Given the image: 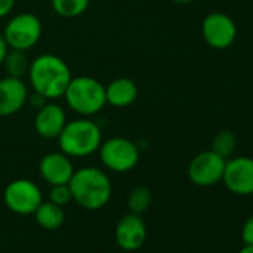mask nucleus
<instances>
[{"label":"nucleus","mask_w":253,"mask_h":253,"mask_svg":"<svg viewBox=\"0 0 253 253\" xmlns=\"http://www.w3.org/2000/svg\"><path fill=\"white\" fill-rule=\"evenodd\" d=\"M27 76L33 91L42 94L46 100L63 97L73 78L67 63L54 54H42L30 61Z\"/></svg>","instance_id":"f257e3e1"},{"label":"nucleus","mask_w":253,"mask_h":253,"mask_svg":"<svg viewBox=\"0 0 253 253\" xmlns=\"http://www.w3.org/2000/svg\"><path fill=\"white\" fill-rule=\"evenodd\" d=\"M69 186L73 201L85 210H100L112 198V182L106 171L97 167L75 170Z\"/></svg>","instance_id":"f03ea898"},{"label":"nucleus","mask_w":253,"mask_h":253,"mask_svg":"<svg viewBox=\"0 0 253 253\" xmlns=\"http://www.w3.org/2000/svg\"><path fill=\"white\" fill-rule=\"evenodd\" d=\"M101 142L103 136L100 125L86 116L67 121L64 130L58 136L60 151L70 158H84L95 154Z\"/></svg>","instance_id":"7ed1b4c3"},{"label":"nucleus","mask_w":253,"mask_h":253,"mask_svg":"<svg viewBox=\"0 0 253 253\" xmlns=\"http://www.w3.org/2000/svg\"><path fill=\"white\" fill-rule=\"evenodd\" d=\"M63 97L67 106L82 116L97 115L107 104L104 85L91 76L72 78Z\"/></svg>","instance_id":"20e7f679"},{"label":"nucleus","mask_w":253,"mask_h":253,"mask_svg":"<svg viewBox=\"0 0 253 253\" xmlns=\"http://www.w3.org/2000/svg\"><path fill=\"white\" fill-rule=\"evenodd\" d=\"M97 152L101 164L113 173H128L136 169L140 160L137 145L125 137H112L101 142Z\"/></svg>","instance_id":"39448f33"},{"label":"nucleus","mask_w":253,"mask_h":253,"mask_svg":"<svg viewBox=\"0 0 253 253\" xmlns=\"http://www.w3.org/2000/svg\"><path fill=\"white\" fill-rule=\"evenodd\" d=\"M3 36L9 48L29 51L39 42L42 36V23L32 12L17 14L8 21Z\"/></svg>","instance_id":"423d86ee"},{"label":"nucleus","mask_w":253,"mask_h":253,"mask_svg":"<svg viewBox=\"0 0 253 253\" xmlns=\"http://www.w3.org/2000/svg\"><path fill=\"white\" fill-rule=\"evenodd\" d=\"M6 207L20 216L33 214L43 201L41 188L30 179H15L8 183L3 192Z\"/></svg>","instance_id":"0eeeda50"},{"label":"nucleus","mask_w":253,"mask_h":253,"mask_svg":"<svg viewBox=\"0 0 253 253\" xmlns=\"http://www.w3.org/2000/svg\"><path fill=\"white\" fill-rule=\"evenodd\" d=\"M226 160L217 155L216 152L204 151L200 152L192 158L188 167V177L189 180L200 186V188H209L219 182H222L223 170H225Z\"/></svg>","instance_id":"6e6552de"},{"label":"nucleus","mask_w":253,"mask_h":253,"mask_svg":"<svg viewBox=\"0 0 253 253\" xmlns=\"http://www.w3.org/2000/svg\"><path fill=\"white\" fill-rule=\"evenodd\" d=\"M201 33L209 46L214 49H226L237 39V26L229 15L223 12H211L203 20Z\"/></svg>","instance_id":"1a4fd4ad"},{"label":"nucleus","mask_w":253,"mask_h":253,"mask_svg":"<svg viewBox=\"0 0 253 253\" xmlns=\"http://www.w3.org/2000/svg\"><path fill=\"white\" fill-rule=\"evenodd\" d=\"M222 182L225 188L235 195H253V158L235 157L226 160Z\"/></svg>","instance_id":"9d476101"},{"label":"nucleus","mask_w":253,"mask_h":253,"mask_svg":"<svg viewBox=\"0 0 253 253\" xmlns=\"http://www.w3.org/2000/svg\"><path fill=\"white\" fill-rule=\"evenodd\" d=\"M148 237L146 223L140 214L126 213L124 214L115 226V241L125 252L139 250Z\"/></svg>","instance_id":"9b49d317"},{"label":"nucleus","mask_w":253,"mask_h":253,"mask_svg":"<svg viewBox=\"0 0 253 253\" xmlns=\"http://www.w3.org/2000/svg\"><path fill=\"white\" fill-rule=\"evenodd\" d=\"M39 173L42 179L51 186L64 185L70 182L75 173V167L72 158L64 152H49L42 157L39 163Z\"/></svg>","instance_id":"f8f14e48"},{"label":"nucleus","mask_w":253,"mask_h":253,"mask_svg":"<svg viewBox=\"0 0 253 253\" xmlns=\"http://www.w3.org/2000/svg\"><path fill=\"white\" fill-rule=\"evenodd\" d=\"M67 124V116L64 109L49 100L41 109L36 110L35 130L43 139H58Z\"/></svg>","instance_id":"ddd939ff"},{"label":"nucleus","mask_w":253,"mask_h":253,"mask_svg":"<svg viewBox=\"0 0 253 253\" xmlns=\"http://www.w3.org/2000/svg\"><path fill=\"white\" fill-rule=\"evenodd\" d=\"M29 98V89L23 79L6 76L0 79V116L18 113Z\"/></svg>","instance_id":"4468645a"},{"label":"nucleus","mask_w":253,"mask_h":253,"mask_svg":"<svg viewBox=\"0 0 253 253\" xmlns=\"http://www.w3.org/2000/svg\"><path fill=\"white\" fill-rule=\"evenodd\" d=\"M106 89V103L113 107H126L137 100L139 89L133 79L130 78H118L112 81Z\"/></svg>","instance_id":"2eb2a0df"},{"label":"nucleus","mask_w":253,"mask_h":253,"mask_svg":"<svg viewBox=\"0 0 253 253\" xmlns=\"http://www.w3.org/2000/svg\"><path fill=\"white\" fill-rule=\"evenodd\" d=\"M39 226L43 229H58L64 223V210L61 206H57L51 201H42L38 210L33 213Z\"/></svg>","instance_id":"dca6fc26"},{"label":"nucleus","mask_w":253,"mask_h":253,"mask_svg":"<svg viewBox=\"0 0 253 253\" xmlns=\"http://www.w3.org/2000/svg\"><path fill=\"white\" fill-rule=\"evenodd\" d=\"M3 64H5L8 76L23 79V76L29 73V67H30L27 51H20V49L9 48L6 57H5Z\"/></svg>","instance_id":"f3484780"},{"label":"nucleus","mask_w":253,"mask_h":253,"mask_svg":"<svg viewBox=\"0 0 253 253\" xmlns=\"http://www.w3.org/2000/svg\"><path fill=\"white\" fill-rule=\"evenodd\" d=\"M151 203H152V192L148 186L143 185L133 188L128 194V198H126V206H128L130 213H136L140 216L149 209Z\"/></svg>","instance_id":"a211bd4d"},{"label":"nucleus","mask_w":253,"mask_h":253,"mask_svg":"<svg viewBox=\"0 0 253 253\" xmlns=\"http://www.w3.org/2000/svg\"><path fill=\"white\" fill-rule=\"evenodd\" d=\"M54 12L63 18H76L85 14L89 6V0H52Z\"/></svg>","instance_id":"6ab92c4d"},{"label":"nucleus","mask_w":253,"mask_h":253,"mask_svg":"<svg viewBox=\"0 0 253 253\" xmlns=\"http://www.w3.org/2000/svg\"><path fill=\"white\" fill-rule=\"evenodd\" d=\"M237 148V137L231 130H220L211 142V151L222 158H229Z\"/></svg>","instance_id":"aec40b11"},{"label":"nucleus","mask_w":253,"mask_h":253,"mask_svg":"<svg viewBox=\"0 0 253 253\" xmlns=\"http://www.w3.org/2000/svg\"><path fill=\"white\" fill-rule=\"evenodd\" d=\"M49 201L57 204V206H67L70 201H73V197H72V191H70V186L69 183H64V185H54L51 186V191H49Z\"/></svg>","instance_id":"412c9836"},{"label":"nucleus","mask_w":253,"mask_h":253,"mask_svg":"<svg viewBox=\"0 0 253 253\" xmlns=\"http://www.w3.org/2000/svg\"><path fill=\"white\" fill-rule=\"evenodd\" d=\"M241 241L247 246H253V216L247 217L240 231Z\"/></svg>","instance_id":"4be33fe9"},{"label":"nucleus","mask_w":253,"mask_h":253,"mask_svg":"<svg viewBox=\"0 0 253 253\" xmlns=\"http://www.w3.org/2000/svg\"><path fill=\"white\" fill-rule=\"evenodd\" d=\"M27 101L30 103V106H32L33 109H36V110H38V109H41L43 104H46L49 100H46L42 94H39V92H35V91H33V94H32V95H29Z\"/></svg>","instance_id":"5701e85b"},{"label":"nucleus","mask_w":253,"mask_h":253,"mask_svg":"<svg viewBox=\"0 0 253 253\" xmlns=\"http://www.w3.org/2000/svg\"><path fill=\"white\" fill-rule=\"evenodd\" d=\"M15 6V0H0V18L8 17Z\"/></svg>","instance_id":"b1692460"},{"label":"nucleus","mask_w":253,"mask_h":253,"mask_svg":"<svg viewBox=\"0 0 253 253\" xmlns=\"http://www.w3.org/2000/svg\"><path fill=\"white\" fill-rule=\"evenodd\" d=\"M8 51H9V45H8V42H6L3 33H0V64H3Z\"/></svg>","instance_id":"393cba45"},{"label":"nucleus","mask_w":253,"mask_h":253,"mask_svg":"<svg viewBox=\"0 0 253 253\" xmlns=\"http://www.w3.org/2000/svg\"><path fill=\"white\" fill-rule=\"evenodd\" d=\"M238 253H253V246H247V244H244V246L238 250Z\"/></svg>","instance_id":"a878e982"},{"label":"nucleus","mask_w":253,"mask_h":253,"mask_svg":"<svg viewBox=\"0 0 253 253\" xmlns=\"http://www.w3.org/2000/svg\"><path fill=\"white\" fill-rule=\"evenodd\" d=\"M171 2H174V3H179V5H186V3H191V2H194V0H171Z\"/></svg>","instance_id":"bb28decb"}]
</instances>
